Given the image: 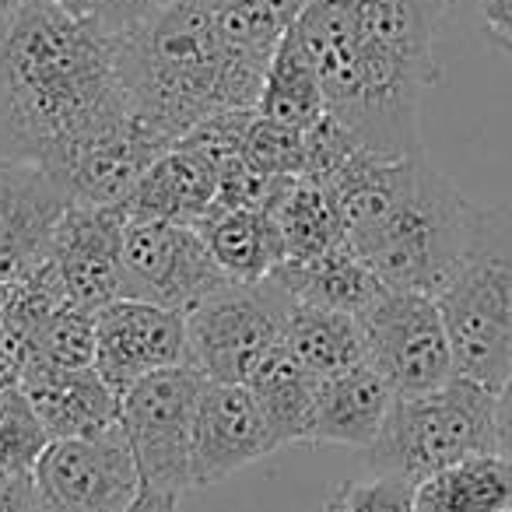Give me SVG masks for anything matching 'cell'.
Instances as JSON below:
<instances>
[{"instance_id":"4dcf8cb0","label":"cell","mask_w":512,"mask_h":512,"mask_svg":"<svg viewBox=\"0 0 512 512\" xmlns=\"http://www.w3.org/2000/svg\"><path fill=\"white\" fill-rule=\"evenodd\" d=\"M253 120H256V109H228V113H218L200 123V127H193L179 144L200 151L214 165H225L232 158H242V144H246Z\"/></svg>"},{"instance_id":"7bdbcfd3","label":"cell","mask_w":512,"mask_h":512,"mask_svg":"<svg viewBox=\"0 0 512 512\" xmlns=\"http://www.w3.org/2000/svg\"><path fill=\"white\" fill-rule=\"evenodd\" d=\"M0 306H4V285H0Z\"/></svg>"},{"instance_id":"44dd1931","label":"cell","mask_w":512,"mask_h":512,"mask_svg":"<svg viewBox=\"0 0 512 512\" xmlns=\"http://www.w3.org/2000/svg\"><path fill=\"white\" fill-rule=\"evenodd\" d=\"M271 278L295 302H309V306L337 309V313H351V316L362 313L386 288L348 242L337 249H327L320 256L285 260Z\"/></svg>"},{"instance_id":"f1b7e54d","label":"cell","mask_w":512,"mask_h":512,"mask_svg":"<svg viewBox=\"0 0 512 512\" xmlns=\"http://www.w3.org/2000/svg\"><path fill=\"white\" fill-rule=\"evenodd\" d=\"M50 442V432L36 418L25 390L0 400V474H32Z\"/></svg>"},{"instance_id":"8fae6325","label":"cell","mask_w":512,"mask_h":512,"mask_svg":"<svg viewBox=\"0 0 512 512\" xmlns=\"http://www.w3.org/2000/svg\"><path fill=\"white\" fill-rule=\"evenodd\" d=\"M123 285H127V299H141L186 316L211 292L228 285V274L218 267L193 225L127 221Z\"/></svg>"},{"instance_id":"4316f807","label":"cell","mask_w":512,"mask_h":512,"mask_svg":"<svg viewBox=\"0 0 512 512\" xmlns=\"http://www.w3.org/2000/svg\"><path fill=\"white\" fill-rule=\"evenodd\" d=\"M200 4H204L214 32L221 36L232 57L246 60L256 71L271 67L288 29L260 0H200Z\"/></svg>"},{"instance_id":"30bf717a","label":"cell","mask_w":512,"mask_h":512,"mask_svg":"<svg viewBox=\"0 0 512 512\" xmlns=\"http://www.w3.org/2000/svg\"><path fill=\"white\" fill-rule=\"evenodd\" d=\"M36 512H123L144 481L123 428L92 439H53L32 467Z\"/></svg>"},{"instance_id":"e575fe53","label":"cell","mask_w":512,"mask_h":512,"mask_svg":"<svg viewBox=\"0 0 512 512\" xmlns=\"http://www.w3.org/2000/svg\"><path fill=\"white\" fill-rule=\"evenodd\" d=\"M495 449L505 460H512V376L505 379L495 400Z\"/></svg>"},{"instance_id":"3957f363","label":"cell","mask_w":512,"mask_h":512,"mask_svg":"<svg viewBox=\"0 0 512 512\" xmlns=\"http://www.w3.org/2000/svg\"><path fill=\"white\" fill-rule=\"evenodd\" d=\"M348 246L386 288L439 295L467 246L474 204L425 162L358 151L327 183Z\"/></svg>"},{"instance_id":"ab89813d","label":"cell","mask_w":512,"mask_h":512,"mask_svg":"<svg viewBox=\"0 0 512 512\" xmlns=\"http://www.w3.org/2000/svg\"><path fill=\"white\" fill-rule=\"evenodd\" d=\"M53 4H60V8H67L71 11V15H92L95 11V4H99V0H53Z\"/></svg>"},{"instance_id":"f546056e","label":"cell","mask_w":512,"mask_h":512,"mask_svg":"<svg viewBox=\"0 0 512 512\" xmlns=\"http://www.w3.org/2000/svg\"><path fill=\"white\" fill-rule=\"evenodd\" d=\"M242 158L267 176H302L306 172V130L281 127L256 113L242 144Z\"/></svg>"},{"instance_id":"9c48e42d","label":"cell","mask_w":512,"mask_h":512,"mask_svg":"<svg viewBox=\"0 0 512 512\" xmlns=\"http://www.w3.org/2000/svg\"><path fill=\"white\" fill-rule=\"evenodd\" d=\"M365 362L393 393H428L456 376L453 348L432 295L383 288L358 313Z\"/></svg>"},{"instance_id":"8d00e7d4","label":"cell","mask_w":512,"mask_h":512,"mask_svg":"<svg viewBox=\"0 0 512 512\" xmlns=\"http://www.w3.org/2000/svg\"><path fill=\"white\" fill-rule=\"evenodd\" d=\"M123 512H179V495L176 491L141 488V495H137Z\"/></svg>"},{"instance_id":"d6a6232c","label":"cell","mask_w":512,"mask_h":512,"mask_svg":"<svg viewBox=\"0 0 512 512\" xmlns=\"http://www.w3.org/2000/svg\"><path fill=\"white\" fill-rule=\"evenodd\" d=\"M172 4H179V0H99L88 18H95L99 29L109 32L113 39H123L134 29H141L144 22L158 18L162 11H169Z\"/></svg>"},{"instance_id":"83f0119b","label":"cell","mask_w":512,"mask_h":512,"mask_svg":"<svg viewBox=\"0 0 512 512\" xmlns=\"http://www.w3.org/2000/svg\"><path fill=\"white\" fill-rule=\"evenodd\" d=\"M32 365H50V369H88L95 365V313L85 306L64 302L57 313L46 320L43 334L36 341Z\"/></svg>"},{"instance_id":"1f68e13d","label":"cell","mask_w":512,"mask_h":512,"mask_svg":"<svg viewBox=\"0 0 512 512\" xmlns=\"http://www.w3.org/2000/svg\"><path fill=\"white\" fill-rule=\"evenodd\" d=\"M414 488L404 477L376 474L372 481L351 484L337 495L334 512H414Z\"/></svg>"},{"instance_id":"ffe728a7","label":"cell","mask_w":512,"mask_h":512,"mask_svg":"<svg viewBox=\"0 0 512 512\" xmlns=\"http://www.w3.org/2000/svg\"><path fill=\"white\" fill-rule=\"evenodd\" d=\"M193 228L228 281H267L285 264V242L271 211L214 204Z\"/></svg>"},{"instance_id":"8992f818","label":"cell","mask_w":512,"mask_h":512,"mask_svg":"<svg viewBox=\"0 0 512 512\" xmlns=\"http://www.w3.org/2000/svg\"><path fill=\"white\" fill-rule=\"evenodd\" d=\"M495 400V390L467 376L428 393H397L365 460L376 474L421 484L467 456L498 453Z\"/></svg>"},{"instance_id":"484cf974","label":"cell","mask_w":512,"mask_h":512,"mask_svg":"<svg viewBox=\"0 0 512 512\" xmlns=\"http://www.w3.org/2000/svg\"><path fill=\"white\" fill-rule=\"evenodd\" d=\"M256 113L292 130H309L313 123H320L327 116V99H323L316 67L306 57V50L295 43L292 32H285L271 67H267Z\"/></svg>"},{"instance_id":"9a60e30c","label":"cell","mask_w":512,"mask_h":512,"mask_svg":"<svg viewBox=\"0 0 512 512\" xmlns=\"http://www.w3.org/2000/svg\"><path fill=\"white\" fill-rule=\"evenodd\" d=\"M278 449L249 386L207 379L193 414V488H211Z\"/></svg>"},{"instance_id":"4fadbf2b","label":"cell","mask_w":512,"mask_h":512,"mask_svg":"<svg viewBox=\"0 0 512 512\" xmlns=\"http://www.w3.org/2000/svg\"><path fill=\"white\" fill-rule=\"evenodd\" d=\"M67 207L71 197L50 169L0 158V285L25 281L50 264Z\"/></svg>"},{"instance_id":"b9f144b4","label":"cell","mask_w":512,"mask_h":512,"mask_svg":"<svg viewBox=\"0 0 512 512\" xmlns=\"http://www.w3.org/2000/svg\"><path fill=\"white\" fill-rule=\"evenodd\" d=\"M495 46H498V50H505V53L512 57V43H505V39H495Z\"/></svg>"},{"instance_id":"2e32d148","label":"cell","mask_w":512,"mask_h":512,"mask_svg":"<svg viewBox=\"0 0 512 512\" xmlns=\"http://www.w3.org/2000/svg\"><path fill=\"white\" fill-rule=\"evenodd\" d=\"M22 390L50 439H92L120 428V393L88 369L32 365L22 372Z\"/></svg>"},{"instance_id":"e0dca14e","label":"cell","mask_w":512,"mask_h":512,"mask_svg":"<svg viewBox=\"0 0 512 512\" xmlns=\"http://www.w3.org/2000/svg\"><path fill=\"white\" fill-rule=\"evenodd\" d=\"M162 151H169L155 134L141 127L137 120H127L120 130L99 137L88 148H81L71 162L53 176L67 190L71 204L92 207H123L137 179L144 176L151 162Z\"/></svg>"},{"instance_id":"836d02e7","label":"cell","mask_w":512,"mask_h":512,"mask_svg":"<svg viewBox=\"0 0 512 512\" xmlns=\"http://www.w3.org/2000/svg\"><path fill=\"white\" fill-rule=\"evenodd\" d=\"M0 512H36L32 474H0Z\"/></svg>"},{"instance_id":"cb8c5ba5","label":"cell","mask_w":512,"mask_h":512,"mask_svg":"<svg viewBox=\"0 0 512 512\" xmlns=\"http://www.w3.org/2000/svg\"><path fill=\"white\" fill-rule=\"evenodd\" d=\"M281 344L313 372L316 379L337 376L344 369H355L365 362V341L358 316L337 313V309L292 302L285 316Z\"/></svg>"},{"instance_id":"ba28073f","label":"cell","mask_w":512,"mask_h":512,"mask_svg":"<svg viewBox=\"0 0 512 512\" xmlns=\"http://www.w3.org/2000/svg\"><path fill=\"white\" fill-rule=\"evenodd\" d=\"M207 379L193 365L144 376L120 397V428L144 488H193V414Z\"/></svg>"},{"instance_id":"6da1fadb","label":"cell","mask_w":512,"mask_h":512,"mask_svg":"<svg viewBox=\"0 0 512 512\" xmlns=\"http://www.w3.org/2000/svg\"><path fill=\"white\" fill-rule=\"evenodd\" d=\"M130 113L116 39L53 0L0 18V158L60 172Z\"/></svg>"},{"instance_id":"5b68a950","label":"cell","mask_w":512,"mask_h":512,"mask_svg":"<svg viewBox=\"0 0 512 512\" xmlns=\"http://www.w3.org/2000/svg\"><path fill=\"white\" fill-rule=\"evenodd\" d=\"M435 306L456 376L502 390L512 376V204H474L467 246Z\"/></svg>"},{"instance_id":"603a6c76","label":"cell","mask_w":512,"mask_h":512,"mask_svg":"<svg viewBox=\"0 0 512 512\" xmlns=\"http://www.w3.org/2000/svg\"><path fill=\"white\" fill-rule=\"evenodd\" d=\"M512 460L502 453H477L414 488V512H509Z\"/></svg>"},{"instance_id":"74e56055","label":"cell","mask_w":512,"mask_h":512,"mask_svg":"<svg viewBox=\"0 0 512 512\" xmlns=\"http://www.w3.org/2000/svg\"><path fill=\"white\" fill-rule=\"evenodd\" d=\"M15 390H22V365L8 355V348L0 341V400Z\"/></svg>"},{"instance_id":"ac0fdd59","label":"cell","mask_w":512,"mask_h":512,"mask_svg":"<svg viewBox=\"0 0 512 512\" xmlns=\"http://www.w3.org/2000/svg\"><path fill=\"white\" fill-rule=\"evenodd\" d=\"M218 200V165L200 151L172 144L137 179L123 200L127 221H169L197 225Z\"/></svg>"},{"instance_id":"52a82bcc","label":"cell","mask_w":512,"mask_h":512,"mask_svg":"<svg viewBox=\"0 0 512 512\" xmlns=\"http://www.w3.org/2000/svg\"><path fill=\"white\" fill-rule=\"evenodd\" d=\"M292 295L274 278L228 281L186 313L190 365L211 383H249L281 344Z\"/></svg>"},{"instance_id":"277c9868","label":"cell","mask_w":512,"mask_h":512,"mask_svg":"<svg viewBox=\"0 0 512 512\" xmlns=\"http://www.w3.org/2000/svg\"><path fill=\"white\" fill-rule=\"evenodd\" d=\"M130 113L165 148L228 109H256L267 71L232 57L200 0H179L116 39Z\"/></svg>"},{"instance_id":"d6986e66","label":"cell","mask_w":512,"mask_h":512,"mask_svg":"<svg viewBox=\"0 0 512 512\" xmlns=\"http://www.w3.org/2000/svg\"><path fill=\"white\" fill-rule=\"evenodd\" d=\"M397 393L369 362L320 379L313 411V442L369 449L383 428Z\"/></svg>"},{"instance_id":"5bb4252c","label":"cell","mask_w":512,"mask_h":512,"mask_svg":"<svg viewBox=\"0 0 512 512\" xmlns=\"http://www.w3.org/2000/svg\"><path fill=\"white\" fill-rule=\"evenodd\" d=\"M123 207L71 204L57 225L50 249V267L57 271L67 299L74 306L102 309L116 299H127L123 285Z\"/></svg>"},{"instance_id":"f35d334b","label":"cell","mask_w":512,"mask_h":512,"mask_svg":"<svg viewBox=\"0 0 512 512\" xmlns=\"http://www.w3.org/2000/svg\"><path fill=\"white\" fill-rule=\"evenodd\" d=\"M260 4H264V8L271 11V15L285 25V29H292V25L299 22L302 11H306L309 0H260Z\"/></svg>"},{"instance_id":"ee69618b","label":"cell","mask_w":512,"mask_h":512,"mask_svg":"<svg viewBox=\"0 0 512 512\" xmlns=\"http://www.w3.org/2000/svg\"><path fill=\"white\" fill-rule=\"evenodd\" d=\"M509 512H512V509H509Z\"/></svg>"},{"instance_id":"7c38bea8","label":"cell","mask_w":512,"mask_h":512,"mask_svg":"<svg viewBox=\"0 0 512 512\" xmlns=\"http://www.w3.org/2000/svg\"><path fill=\"white\" fill-rule=\"evenodd\" d=\"M190 365L186 316L141 299H116L95 309V369L116 393L137 379Z\"/></svg>"},{"instance_id":"7a4b0ae2","label":"cell","mask_w":512,"mask_h":512,"mask_svg":"<svg viewBox=\"0 0 512 512\" xmlns=\"http://www.w3.org/2000/svg\"><path fill=\"white\" fill-rule=\"evenodd\" d=\"M449 0H309L292 25L327 113L386 158L421 155V95L435 85V36Z\"/></svg>"},{"instance_id":"60d3db41","label":"cell","mask_w":512,"mask_h":512,"mask_svg":"<svg viewBox=\"0 0 512 512\" xmlns=\"http://www.w3.org/2000/svg\"><path fill=\"white\" fill-rule=\"evenodd\" d=\"M22 4H25V0H0V18L11 15V11H18Z\"/></svg>"},{"instance_id":"7402d4cb","label":"cell","mask_w":512,"mask_h":512,"mask_svg":"<svg viewBox=\"0 0 512 512\" xmlns=\"http://www.w3.org/2000/svg\"><path fill=\"white\" fill-rule=\"evenodd\" d=\"M246 386L256 397V404H260V411H264L278 446L313 442V411H316L320 379L285 344H278L264 358V365L249 376Z\"/></svg>"},{"instance_id":"d590c367","label":"cell","mask_w":512,"mask_h":512,"mask_svg":"<svg viewBox=\"0 0 512 512\" xmlns=\"http://www.w3.org/2000/svg\"><path fill=\"white\" fill-rule=\"evenodd\" d=\"M481 15L491 39L512 43V0H481Z\"/></svg>"},{"instance_id":"d4e9b609","label":"cell","mask_w":512,"mask_h":512,"mask_svg":"<svg viewBox=\"0 0 512 512\" xmlns=\"http://www.w3.org/2000/svg\"><path fill=\"white\" fill-rule=\"evenodd\" d=\"M274 221L281 228L285 242V260H302V256H320L327 249H337L348 242L334 193L323 183L306 176L288 179L285 193L274 204Z\"/></svg>"}]
</instances>
